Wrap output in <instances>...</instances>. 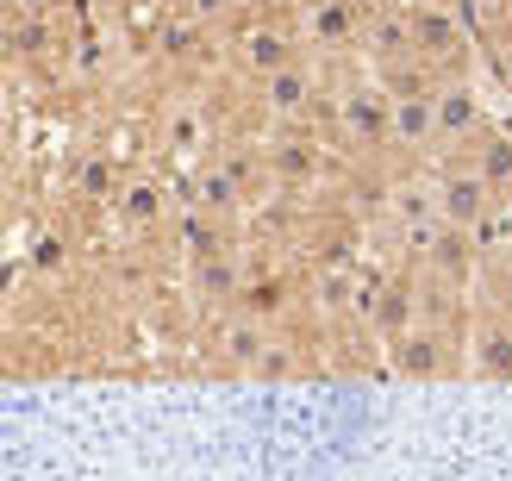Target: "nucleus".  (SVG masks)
<instances>
[{
    "instance_id": "nucleus-19",
    "label": "nucleus",
    "mask_w": 512,
    "mask_h": 481,
    "mask_svg": "<svg viewBox=\"0 0 512 481\" xmlns=\"http://www.w3.org/2000/svg\"><path fill=\"white\" fill-rule=\"evenodd\" d=\"M32 263H38V269H57V263H63V238H38Z\"/></svg>"
},
{
    "instance_id": "nucleus-6",
    "label": "nucleus",
    "mask_w": 512,
    "mask_h": 481,
    "mask_svg": "<svg viewBox=\"0 0 512 481\" xmlns=\"http://www.w3.org/2000/svg\"><path fill=\"white\" fill-rule=\"evenodd\" d=\"M294 32H300V50H344L363 38V7L356 0H300Z\"/></svg>"
},
{
    "instance_id": "nucleus-3",
    "label": "nucleus",
    "mask_w": 512,
    "mask_h": 481,
    "mask_svg": "<svg viewBox=\"0 0 512 481\" xmlns=\"http://www.w3.org/2000/svg\"><path fill=\"white\" fill-rule=\"evenodd\" d=\"M438 213H444V225H456V232H469V238H481L488 232V219H494V182L475 169V157H444V169H438Z\"/></svg>"
},
{
    "instance_id": "nucleus-4",
    "label": "nucleus",
    "mask_w": 512,
    "mask_h": 481,
    "mask_svg": "<svg viewBox=\"0 0 512 481\" xmlns=\"http://www.w3.org/2000/svg\"><path fill=\"white\" fill-rule=\"evenodd\" d=\"M388 94H394L388 144L406 163H419L425 150H438V82H413V88H388Z\"/></svg>"
},
{
    "instance_id": "nucleus-2",
    "label": "nucleus",
    "mask_w": 512,
    "mask_h": 481,
    "mask_svg": "<svg viewBox=\"0 0 512 481\" xmlns=\"http://www.w3.org/2000/svg\"><path fill=\"white\" fill-rule=\"evenodd\" d=\"M281 344L275 338V325L263 313H250V307H225V319L213 325V357L225 369H244V375H275V369H288V357H281Z\"/></svg>"
},
{
    "instance_id": "nucleus-15",
    "label": "nucleus",
    "mask_w": 512,
    "mask_h": 481,
    "mask_svg": "<svg viewBox=\"0 0 512 481\" xmlns=\"http://www.w3.org/2000/svg\"><path fill=\"white\" fill-rule=\"evenodd\" d=\"M113 213H119V225H125V232H150V225L163 219V188L150 182V175H132V182H119V194H113Z\"/></svg>"
},
{
    "instance_id": "nucleus-21",
    "label": "nucleus",
    "mask_w": 512,
    "mask_h": 481,
    "mask_svg": "<svg viewBox=\"0 0 512 481\" xmlns=\"http://www.w3.org/2000/svg\"><path fill=\"white\" fill-rule=\"evenodd\" d=\"M294 7H300V0H294Z\"/></svg>"
},
{
    "instance_id": "nucleus-5",
    "label": "nucleus",
    "mask_w": 512,
    "mask_h": 481,
    "mask_svg": "<svg viewBox=\"0 0 512 481\" xmlns=\"http://www.w3.org/2000/svg\"><path fill=\"white\" fill-rule=\"evenodd\" d=\"M463 363L481 375V382H512V313L481 307L463 332Z\"/></svg>"
},
{
    "instance_id": "nucleus-8",
    "label": "nucleus",
    "mask_w": 512,
    "mask_h": 481,
    "mask_svg": "<svg viewBox=\"0 0 512 481\" xmlns=\"http://www.w3.org/2000/svg\"><path fill=\"white\" fill-rule=\"evenodd\" d=\"M313 107H319V63H313V50H300L288 69H275L263 82V113L275 125H300Z\"/></svg>"
},
{
    "instance_id": "nucleus-17",
    "label": "nucleus",
    "mask_w": 512,
    "mask_h": 481,
    "mask_svg": "<svg viewBox=\"0 0 512 481\" xmlns=\"http://www.w3.org/2000/svg\"><path fill=\"white\" fill-rule=\"evenodd\" d=\"M232 7H238V0H188V19L194 25H213V19H225Z\"/></svg>"
},
{
    "instance_id": "nucleus-11",
    "label": "nucleus",
    "mask_w": 512,
    "mask_h": 481,
    "mask_svg": "<svg viewBox=\"0 0 512 481\" xmlns=\"http://www.w3.org/2000/svg\"><path fill=\"white\" fill-rule=\"evenodd\" d=\"M300 57V32H294V19L281 25V19H250L244 32H238V63L244 75H256V82H269L275 69H288Z\"/></svg>"
},
{
    "instance_id": "nucleus-10",
    "label": "nucleus",
    "mask_w": 512,
    "mask_h": 481,
    "mask_svg": "<svg viewBox=\"0 0 512 481\" xmlns=\"http://www.w3.org/2000/svg\"><path fill=\"white\" fill-rule=\"evenodd\" d=\"M182 200H188V213L232 219V213L244 207V169H238V163H225V157L194 163V169H188V182H182Z\"/></svg>"
},
{
    "instance_id": "nucleus-1",
    "label": "nucleus",
    "mask_w": 512,
    "mask_h": 481,
    "mask_svg": "<svg viewBox=\"0 0 512 481\" xmlns=\"http://www.w3.org/2000/svg\"><path fill=\"white\" fill-rule=\"evenodd\" d=\"M363 63L375 82H400L406 69H419V32H413V7L406 0H381L375 13H363Z\"/></svg>"
},
{
    "instance_id": "nucleus-13",
    "label": "nucleus",
    "mask_w": 512,
    "mask_h": 481,
    "mask_svg": "<svg viewBox=\"0 0 512 481\" xmlns=\"http://www.w3.org/2000/svg\"><path fill=\"white\" fill-rule=\"evenodd\" d=\"M456 344L444 325H431V319H419L406 338H394V369L400 375H444V369H456Z\"/></svg>"
},
{
    "instance_id": "nucleus-12",
    "label": "nucleus",
    "mask_w": 512,
    "mask_h": 481,
    "mask_svg": "<svg viewBox=\"0 0 512 481\" xmlns=\"http://www.w3.org/2000/svg\"><path fill=\"white\" fill-rule=\"evenodd\" d=\"M157 150L163 157H175V163H207V150H213V125H207V113L194 107V100H175V107H163V119H157Z\"/></svg>"
},
{
    "instance_id": "nucleus-9",
    "label": "nucleus",
    "mask_w": 512,
    "mask_h": 481,
    "mask_svg": "<svg viewBox=\"0 0 512 481\" xmlns=\"http://www.w3.org/2000/svg\"><path fill=\"white\" fill-rule=\"evenodd\" d=\"M338 125L356 150H381L388 144V125H394V94L381 82H363V88H344L338 94Z\"/></svg>"
},
{
    "instance_id": "nucleus-7",
    "label": "nucleus",
    "mask_w": 512,
    "mask_h": 481,
    "mask_svg": "<svg viewBox=\"0 0 512 481\" xmlns=\"http://www.w3.org/2000/svg\"><path fill=\"white\" fill-rule=\"evenodd\" d=\"M481 132H488V107H481L475 75H444L438 82V150L475 144Z\"/></svg>"
},
{
    "instance_id": "nucleus-16",
    "label": "nucleus",
    "mask_w": 512,
    "mask_h": 481,
    "mask_svg": "<svg viewBox=\"0 0 512 481\" xmlns=\"http://www.w3.org/2000/svg\"><path fill=\"white\" fill-rule=\"evenodd\" d=\"M475 169L494 182V194H512V132L488 125V132L475 138Z\"/></svg>"
},
{
    "instance_id": "nucleus-18",
    "label": "nucleus",
    "mask_w": 512,
    "mask_h": 481,
    "mask_svg": "<svg viewBox=\"0 0 512 481\" xmlns=\"http://www.w3.org/2000/svg\"><path fill=\"white\" fill-rule=\"evenodd\" d=\"M494 75H500V82H506V94H512V32L494 44Z\"/></svg>"
},
{
    "instance_id": "nucleus-14",
    "label": "nucleus",
    "mask_w": 512,
    "mask_h": 481,
    "mask_svg": "<svg viewBox=\"0 0 512 481\" xmlns=\"http://www.w3.org/2000/svg\"><path fill=\"white\" fill-rule=\"evenodd\" d=\"M194 294L207 307H238L244 300V269L232 250H213V257H194Z\"/></svg>"
},
{
    "instance_id": "nucleus-20",
    "label": "nucleus",
    "mask_w": 512,
    "mask_h": 481,
    "mask_svg": "<svg viewBox=\"0 0 512 481\" xmlns=\"http://www.w3.org/2000/svg\"><path fill=\"white\" fill-rule=\"evenodd\" d=\"M406 7H444V13H456L463 0H406Z\"/></svg>"
}]
</instances>
